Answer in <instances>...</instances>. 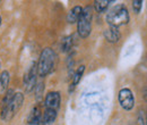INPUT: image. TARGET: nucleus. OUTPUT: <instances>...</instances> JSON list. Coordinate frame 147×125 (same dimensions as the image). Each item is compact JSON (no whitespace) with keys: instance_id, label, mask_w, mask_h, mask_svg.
<instances>
[{"instance_id":"nucleus-5","label":"nucleus","mask_w":147,"mask_h":125,"mask_svg":"<svg viewBox=\"0 0 147 125\" xmlns=\"http://www.w3.org/2000/svg\"><path fill=\"white\" fill-rule=\"evenodd\" d=\"M119 104L125 110H131L135 106V98L129 89H121L119 92Z\"/></svg>"},{"instance_id":"nucleus-2","label":"nucleus","mask_w":147,"mask_h":125,"mask_svg":"<svg viewBox=\"0 0 147 125\" xmlns=\"http://www.w3.org/2000/svg\"><path fill=\"white\" fill-rule=\"evenodd\" d=\"M129 13L126 6L123 5H117L113 8H111L109 13L107 14V22L110 26L119 27L122 25H126L129 23Z\"/></svg>"},{"instance_id":"nucleus-13","label":"nucleus","mask_w":147,"mask_h":125,"mask_svg":"<svg viewBox=\"0 0 147 125\" xmlns=\"http://www.w3.org/2000/svg\"><path fill=\"white\" fill-rule=\"evenodd\" d=\"M112 2L113 1H111V0H95L94 1V8L97 13H104Z\"/></svg>"},{"instance_id":"nucleus-12","label":"nucleus","mask_w":147,"mask_h":125,"mask_svg":"<svg viewBox=\"0 0 147 125\" xmlns=\"http://www.w3.org/2000/svg\"><path fill=\"white\" fill-rule=\"evenodd\" d=\"M57 118V110L53 109H45L43 117H42V123L44 125H52Z\"/></svg>"},{"instance_id":"nucleus-8","label":"nucleus","mask_w":147,"mask_h":125,"mask_svg":"<svg viewBox=\"0 0 147 125\" xmlns=\"http://www.w3.org/2000/svg\"><path fill=\"white\" fill-rule=\"evenodd\" d=\"M103 36L107 39V41L110 42V43H117L120 40V38H121V34H120L119 30L117 27H113V26H110L109 29H107L103 32Z\"/></svg>"},{"instance_id":"nucleus-15","label":"nucleus","mask_w":147,"mask_h":125,"mask_svg":"<svg viewBox=\"0 0 147 125\" xmlns=\"http://www.w3.org/2000/svg\"><path fill=\"white\" fill-rule=\"evenodd\" d=\"M84 71H85V66L84 65H82V66H79L77 68V71L75 72V74H74L73 76V82H71V85H70L69 91H73L74 88L79 83V81H80V79H82V76L84 74Z\"/></svg>"},{"instance_id":"nucleus-1","label":"nucleus","mask_w":147,"mask_h":125,"mask_svg":"<svg viewBox=\"0 0 147 125\" xmlns=\"http://www.w3.org/2000/svg\"><path fill=\"white\" fill-rule=\"evenodd\" d=\"M57 63V55L51 48H44L40 55L38 63L36 64L37 75L41 77L47 76L55 70Z\"/></svg>"},{"instance_id":"nucleus-6","label":"nucleus","mask_w":147,"mask_h":125,"mask_svg":"<svg viewBox=\"0 0 147 125\" xmlns=\"http://www.w3.org/2000/svg\"><path fill=\"white\" fill-rule=\"evenodd\" d=\"M36 75H37V67L36 64L33 63L30 71L26 73L25 77H24V83H25V88L27 92H31L32 90L35 88L36 85Z\"/></svg>"},{"instance_id":"nucleus-18","label":"nucleus","mask_w":147,"mask_h":125,"mask_svg":"<svg viewBox=\"0 0 147 125\" xmlns=\"http://www.w3.org/2000/svg\"><path fill=\"white\" fill-rule=\"evenodd\" d=\"M142 6H143V1L142 0H134L132 1V8H134V10H135L136 14H139L140 13Z\"/></svg>"},{"instance_id":"nucleus-22","label":"nucleus","mask_w":147,"mask_h":125,"mask_svg":"<svg viewBox=\"0 0 147 125\" xmlns=\"http://www.w3.org/2000/svg\"><path fill=\"white\" fill-rule=\"evenodd\" d=\"M146 122H147V116H146Z\"/></svg>"},{"instance_id":"nucleus-4","label":"nucleus","mask_w":147,"mask_h":125,"mask_svg":"<svg viewBox=\"0 0 147 125\" xmlns=\"http://www.w3.org/2000/svg\"><path fill=\"white\" fill-rule=\"evenodd\" d=\"M24 104V94L22 92H17L15 93L11 102L7 106V107L2 108L1 111V120L5 122H9L18 111L19 109L22 108Z\"/></svg>"},{"instance_id":"nucleus-10","label":"nucleus","mask_w":147,"mask_h":125,"mask_svg":"<svg viewBox=\"0 0 147 125\" xmlns=\"http://www.w3.org/2000/svg\"><path fill=\"white\" fill-rule=\"evenodd\" d=\"M83 12V7L80 6H75L69 10V13L67 14V22L69 24H75L78 22V19L80 17V14Z\"/></svg>"},{"instance_id":"nucleus-9","label":"nucleus","mask_w":147,"mask_h":125,"mask_svg":"<svg viewBox=\"0 0 147 125\" xmlns=\"http://www.w3.org/2000/svg\"><path fill=\"white\" fill-rule=\"evenodd\" d=\"M42 121V114H41V108L40 106H35L31 110L27 122L30 125H38Z\"/></svg>"},{"instance_id":"nucleus-7","label":"nucleus","mask_w":147,"mask_h":125,"mask_svg":"<svg viewBox=\"0 0 147 125\" xmlns=\"http://www.w3.org/2000/svg\"><path fill=\"white\" fill-rule=\"evenodd\" d=\"M60 101H61V96H60L59 92H57V91L49 92L47 94V97H45V100H44L45 108L57 110L58 108L60 107Z\"/></svg>"},{"instance_id":"nucleus-11","label":"nucleus","mask_w":147,"mask_h":125,"mask_svg":"<svg viewBox=\"0 0 147 125\" xmlns=\"http://www.w3.org/2000/svg\"><path fill=\"white\" fill-rule=\"evenodd\" d=\"M9 81H10V75L8 71H2L0 74V94H3L9 85Z\"/></svg>"},{"instance_id":"nucleus-16","label":"nucleus","mask_w":147,"mask_h":125,"mask_svg":"<svg viewBox=\"0 0 147 125\" xmlns=\"http://www.w3.org/2000/svg\"><path fill=\"white\" fill-rule=\"evenodd\" d=\"M14 96H15V91H14L13 89H9V90H7V91H6L5 97H3V99H2V108L7 107V106L11 102V100H13Z\"/></svg>"},{"instance_id":"nucleus-3","label":"nucleus","mask_w":147,"mask_h":125,"mask_svg":"<svg viewBox=\"0 0 147 125\" xmlns=\"http://www.w3.org/2000/svg\"><path fill=\"white\" fill-rule=\"evenodd\" d=\"M92 18H93V7L86 6L83 8L80 17L77 22V32L80 38L85 39L91 34L92 31Z\"/></svg>"},{"instance_id":"nucleus-20","label":"nucleus","mask_w":147,"mask_h":125,"mask_svg":"<svg viewBox=\"0 0 147 125\" xmlns=\"http://www.w3.org/2000/svg\"><path fill=\"white\" fill-rule=\"evenodd\" d=\"M144 98H145V100L147 101V88L144 89Z\"/></svg>"},{"instance_id":"nucleus-17","label":"nucleus","mask_w":147,"mask_h":125,"mask_svg":"<svg viewBox=\"0 0 147 125\" xmlns=\"http://www.w3.org/2000/svg\"><path fill=\"white\" fill-rule=\"evenodd\" d=\"M35 97H36V101H40L42 99V94H43V90H44V84L43 82H38L35 85Z\"/></svg>"},{"instance_id":"nucleus-19","label":"nucleus","mask_w":147,"mask_h":125,"mask_svg":"<svg viewBox=\"0 0 147 125\" xmlns=\"http://www.w3.org/2000/svg\"><path fill=\"white\" fill-rule=\"evenodd\" d=\"M138 125H145V123H144V118H143L142 114L138 115Z\"/></svg>"},{"instance_id":"nucleus-23","label":"nucleus","mask_w":147,"mask_h":125,"mask_svg":"<svg viewBox=\"0 0 147 125\" xmlns=\"http://www.w3.org/2000/svg\"><path fill=\"white\" fill-rule=\"evenodd\" d=\"M0 67H1V64H0Z\"/></svg>"},{"instance_id":"nucleus-14","label":"nucleus","mask_w":147,"mask_h":125,"mask_svg":"<svg viewBox=\"0 0 147 125\" xmlns=\"http://www.w3.org/2000/svg\"><path fill=\"white\" fill-rule=\"evenodd\" d=\"M74 46V36H68L62 39L61 41V51L69 53Z\"/></svg>"},{"instance_id":"nucleus-21","label":"nucleus","mask_w":147,"mask_h":125,"mask_svg":"<svg viewBox=\"0 0 147 125\" xmlns=\"http://www.w3.org/2000/svg\"><path fill=\"white\" fill-rule=\"evenodd\" d=\"M0 25H1V17H0Z\"/></svg>"}]
</instances>
